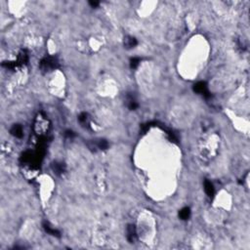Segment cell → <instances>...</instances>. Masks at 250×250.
<instances>
[{
	"label": "cell",
	"mask_w": 250,
	"mask_h": 250,
	"mask_svg": "<svg viewBox=\"0 0 250 250\" xmlns=\"http://www.w3.org/2000/svg\"><path fill=\"white\" fill-rule=\"evenodd\" d=\"M57 67H58V61L57 59L54 57H46L40 63V67H41V70L45 71L54 70L56 69Z\"/></svg>",
	"instance_id": "cell-1"
},
{
	"label": "cell",
	"mask_w": 250,
	"mask_h": 250,
	"mask_svg": "<svg viewBox=\"0 0 250 250\" xmlns=\"http://www.w3.org/2000/svg\"><path fill=\"white\" fill-rule=\"evenodd\" d=\"M193 90L194 92H197L198 94H201V95H204L205 97H209L210 95H209V92H208V88H207V85L205 82H203V81H200V82H197V84L193 85Z\"/></svg>",
	"instance_id": "cell-2"
},
{
	"label": "cell",
	"mask_w": 250,
	"mask_h": 250,
	"mask_svg": "<svg viewBox=\"0 0 250 250\" xmlns=\"http://www.w3.org/2000/svg\"><path fill=\"white\" fill-rule=\"evenodd\" d=\"M136 236H137V234H136V229L133 225H130L128 228H127V238H128V240L130 242L135 241Z\"/></svg>",
	"instance_id": "cell-3"
},
{
	"label": "cell",
	"mask_w": 250,
	"mask_h": 250,
	"mask_svg": "<svg viewBox=\"0 0 250 250\" xmlns=\"http://www.w3.org/2000/svg\"><path fill=\"white\" fill-rule=\"evenodd\" d=\"M11 133L12 135H14L15 137H18V138H22V128L21 125H14L12 127L11 129Z\"/></svg>",
	"instance_id": "cell-4"
},
{
	"label": "cell",
	"mask_w": 250,
	"mask_h": 250,
	"mask_svg": "<svg viewBox=\"0 0 250 250\" xmlns=\"http://www.w3.org/2000/svg\"><path fill=\"white\" fill-rule=\"evenodd\" d=\"M204 190H205V193L208 194V197H212L214 194V188H213V185L211 182L209 181H205L204 183Z\"/></svg>",
	"instance_id": "cell-5"
},
{
	"label": "cell",
	"mask_w": 250,
	"mask_h": 250,
	"mask_svg": "<svg viewBox=\"0 0 250 250\" xmlns=\"http://www.w3.org/2000/svg\"><path fill=\"white\" fill-rule=\"evenodd\" d=\"M124 45L127 48H133L137 45V40L134 37H126L124 39Z\"/></svg>",
	"instance_id": "cell-6"
},
{
	"label": "cell",
	"mask_w": 250,
	"mask_h": 250,
	"mask_svg": "<svg viewBox=\"0 0 250 250\" xmlns=\"http://www.w3.org/2000/svg\"><path fill=\"white\" fill-rule=\"evenodd\" d=\"M43 228H44V230L46 231L48 234L52 235L60 236V233H59V231H58L56 229H53V228H51V227L49 226L48 223H44V224H43Z\"/></svg>",
	"instance_id": "cell-7"
},
{
	"label": "cell",
	"mask_w": 250,
	"mask_h": 250,
	"mask_svg": "<svg viewBox=\"0 0 250 250\" xmlns=\"http://www.w3.org/2000/svg\"><path fill=\"white\" fill-rule=\"evenodd\" d=\"M190 208H188V207L183 208L179 212V217L181 218L182 220H187L190 218Z\"/></svg>",
	"instance_id": "cell-8"
},
{
	"label": "cell",
	"mask_w": 250,
	"mask_h": 250,
	"mask_svg": "<svg viewBox=\"0 0 250 250\" xmlns=\"http://www.w3.org/2000/svg\"><path fill=\"white\" fill-rule=\"evenodd\" d=\"M28 55H26V53L25 51H22L20 53V55H19V59H18V62H19L20 63H25L28 62Z\"/></svg>",
	"instance_id": "cell-9"
},
{
	"label": "cell",
	"mask_w": 250,
	"mask_h": 250,
	"mask_svg": "<svg viewBox=\"0 0 250 250\" xmlns=\"http://www.w3.org/2000/svg\"><path fill=\"white\" fill-rule=\"evenodd\" d=\"M128 108H130V110H132V111L136 110V108H138V104H137V102H136L133 98L128 99Z\"/></svg>",
	"instance_id": "cell-10"
},
{
	"label": "cell",
	"mask_w": 250,
	"mask_h": 250,
	"mask_svg": "<svg viewBox=\"0 0 250 250\" xmlns=\"http://www.w3.org/2000/svg\"><path fill=\"white\" fill-rule=\"evenodd\" d=\"M97 147L99 149H106L108 147V142L106 140H100L99 142L97 143Z\"/></svg>",
	"instance_id": "cell-11"
},
{
	"label": "cell",
	"mask_w": 250,
	"mask_h": 250,
	"mask_svg": "<svg viewBox=\"0 0 250 250\" xmlns=\"http://www.w3.org/2000/svg\"><path fill=\"white\" fill-rule=\"evenodd\" d=\"M139 63H140L139 58H133V59H131V61H130V66L132 69H136V67L139 66Z\"/></svg>",
	"instance_id": "cell-12"
},
{
	"label": "cell",
	"mask_w": 250,
	"mask_h": 250,
	"mask_svg": "<svg viewBox=\"0 0 250 250\" xmlns=\"http://www.w3.org/2000/svg\"><path fill=\"white\" fill-rule=\"evenodd\" d=\"M54 171L56 172V173H62L63 171V165L62 164H59V163H54Z\"/></svg>",
	"instance_id": "cell-13"
},
{
	"label": "cell",
	"mask_w": 250,
	"mask_h": 250,
	"mask_svg": "<svg viewBox=\"0 0 250 250\" xmlns=\"http://www.w3.org/2000/svg\"><path fill=\"white\" fill-rule=\"evenodd\" d=\"M90 5L93 6V7H96L99 5V2H90Z\"/></svg>",
	"instance_id": "cell-14"
}]
</instances>
